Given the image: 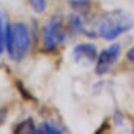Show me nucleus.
<instances>
[{
	"mask_svg": "<svg viewBox=\"0 0 134 134\" xmlns=\"http://www.w3.org/2000/svg\"><path fill=\"white\" fill-rule=\"evenodd\" d=\"M35 132H36V128H35L34 121L32 120V118L24 119L23 121L18 124L14 130V133H17V134H21V133L32 134V133H35Z\"/></svg>",
	"mask_w": 134,
	"mask_h": 134,
	"instance_id": "7",
	"label": "nucleus"
},
{
	"mask_svg": "<svg viewBox=\"0 0 134 134\" xmlns=\"http://www.w3.org/2000/svg\"><path fill=\"white\" fill-rule=\"evenodd\" d=\"M133 26L132 16L124 10H112L104 13L91 26H88L85 34L90 37H102L105 40H114Z\"/></svg>",
	"mask_w": 134,
	"mask_h": 134,
	"instance_id": "1",
	"label": "nucleus"
},
{
	"mask_svg": "<svg viewBox=\"0 0 134 134\" xmlns=\"http://www.w3.org/2000/svg\"><path fill=\"white\" fill-rule=\"evenodd\" d=\"M5 47V30L3 27L2 20L0 18V55L2 54Z\"/></svg>",
	"mask_w": 134,
	"mask_h": 134,
	"instance_id": "9",
	"label": "nucleus"
},
{
	"mask_svg": "<svg viewBox=\"0 0 134 134\" xmlns=\"http://www.w3.org/2000/svg\"><path fill=\"white\" fill-rule=\"evenodd\" d=\"M121 52V47L119 43H113L110 47L104 49L97 57L95 72L98 75H105L107 74L112 65L117 61Z\"/></svg>",
	"mask_w": 134,
	"mask_h": 134,
	"instance_id": "4",
	"label": "nucleus"
},
{
	"mask_svg": "<svg viewBox=\"0 0 134 134\" xmlns=\"http://www.w3.org/2000/svg\"><path fill=\"white\" fill-rule=\"evenodd\" d=\"M29 2L36 13H43L47 8V0H29Z\"/></svg>",
	"mask_w": 134,
	"mask_h": 134,
	"instance_id": "8",
	"label": "nucleus"
},
{
	"mask_svg": "<svg viewBox=\"0 0 134 134\" xmlns=\"http://www.w3.org/2000/svg\"><path fill=\"white\" fill-rule=\"evenodd\" d=\"M127 58L130 62L134 63V47H132L128 52H127Z\"/></svg>",
	"mask_w": 134,
	"mask_h": 134,
	"instance_id": "11",
	"label": "nucleus"
},
{
	"mask_svg": "<svg viewBox=\"0 0 134 134\" xmlns=\"http://www.w3.org/2000/svg\"><path fill=\"white\" fill-rule=\"evenodd\" d=\"M30 32L24 23L18 22L5 27V48L13 60H21L30 48Z\"/></svg>",
	"mask_w": 134,
	"mask_h": 134,
	"instance_id": "2",
	"label": "nucleus"
},
{
	"mask_svg": "<svg viewBox=\"0 0 134 134\" xmlns=\"http://www.w3.org/2000/svg\"><path fill=\"white\" fill-rule=\"evenodd\" d=\"M65 37L63 20L60 16H55L49 20L43 30V46L48 51L56 50Z\"/></svg>",
	"mask_w": 134,
	"mask_h": 134,
	"instance_id": "3",
	"label": "nucleus"
},
{
	"mask_svg": "<svg viewBox=\"0 0 134 134\" xmlns=\"http://www.w3.org/2000/svg\"><path fill=\"white\" fill-rule=\"evenodd\" d=\"M64 131L57 126L56 124L52 122V121H43L39 128H36V132L37 134H61Z\"/></svg>",
	"mask_w": 134,
	"mask_h": 134,
	"instance_id": "6",
	"label": "nucleus"
},
{
	"mask_svg": "<svg viewBox=\"0 0 134 134\" xmlns=\"http://www.w3.org/2000/svg\"><path fill=\"white\" fill-rule=\"evenodd\" d=\"M74 60L81 64H90L97 57V49L93 43H79L73 49Z\"/></svg>",
	"mask_w": 134,
	"mask_h": 134,
	"instance_id": "5",
	"label": "nucleus"
},
{
	"mask_svg": "<svg viewBox=\"0 0 134 134\" xmlns=\"http://www.w3.org/2000/svg\"><path fill=\"white\" fill-rule=\"evenodd\" d=\"M7 115H8V110L5 108H0V126L5 121Z\"/></svg>",
	"mask_w": 134,
	"mask_h": 134,
	"instance_id": "10",
	"label": "nucleus"
}]
</instances>
